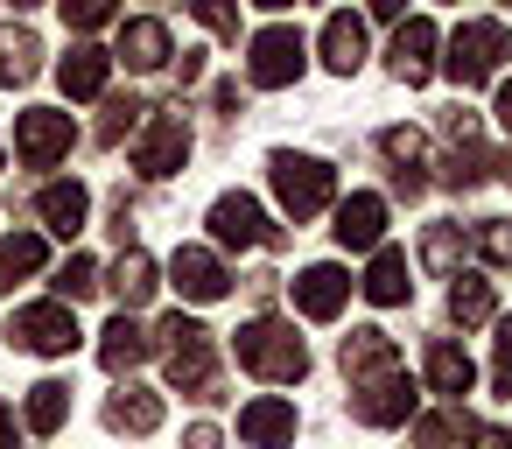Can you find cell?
<instances>
[{
  "instance_id": "cell-43",
  "label": "cell",
  "mask_w": 512,
  "mask_h": 449,
  "mask_svg": "<svg viewBox=\"0 0 512 449\" xmlns=\"http://www.w3.org/2000/svg\"><path fill=\"white\" fill-rule=\"evenodd\" d=\"M0 449H15V407L0 400Z\"/></svg>"
},
{
  "instance_id": "cell-42",
  "label": "cell",
  "mask_w": 512,
  "mask_h": 449,
  "mask_svg": "<svg viewBox=\"0 0 512 449\" xmlns=\"http://www.w3.org/2000/svg\"><path fill=\"white\" fill-rule=\"evenodd\" d=\"M176 78H183V85H197V78H204V50H183V64H176Z\"/></svg>"
},
{
  "instance_id": "cell-3",
  "label": "cell",
  "mask_w": 512,
  "mask_h": 449,
  "mask_svg": "<svg viewBox=\"0 0 512 449\" xmlns=\"http://www.w3.org/2000/svg\"><path fill=\"white\" fill-rule=\"evenodd\" d=\"M267 183H274V197H281V211L302 225V218H316L330 197H337V176H330V162H316V155H288V148H274L267 155Z\"/></svg>"
},
{
  "instance_id": "cell-35",
  "label": "cell",
  "mask_w": 512,
  "mask_h": 449,
  "mask_svg": "<svg viewBox=\"0 0 512 449\" xmlns=\"http://www.w3.org/2000/svg\"><path fill=\"white\" fill-rule=\"evenodd\" d=\"M190 8H197V22H204L211 36L239 43V0H190Z\"/></svg>"
},
{
  "instance_id": "cell-37",
  "label": "cell",
  "mask_w": 512,
  "mask_h": 449,
  "mask_svg": "<svg viewBox=\"0 0 512 449\" xmlns=\"http://www.w3.org/2000/svg\"><path fill=\"white\" fill-rule=\"evenodd\" d=\"M491 386L512 400V316L498 323V351H491Z\"/></svg>"
},
{
  "instance_id": "cell-26",
  "label": "cell",
  "mask_w": 512,
  "mask_h": 449,
  "mask_svg": "<svg viewBox=\"0 0 512 449\" xmlns=\"http://www.w3.org/2000/svg\"><path fill=\"white\" fill-rule=\"evenodd\" d=\"M470 379H477V365H470L449 337H435V344H428V386H435L442 400H463V393H470Z\"/></svg>"
},
{
  "instance_id": "cell-12",
  "label": "cell",
  "mask_w": 512,
  "mask_h": 449,
  "mask_svg": "<svg viewBox=\"0 0 512 449\" xmlns=\"http://www.w3.org/2000/svg\"><path fill=\"white\" fill-rule=\"evenodd\" d=\"M344 302H351V274H344V267L316 260V267H302V274H295V309H302L309 323H330Z\"/></svg>"
},
{
  "instance_id": "cell-44",
  "label": "cell",
  "mask_w": 512,
  "mask_h": 449,
  "mask_svg": "<svg viewBox=\"0 0 512 449\" xmlns=\"http://www.w3.org/2000/svg\"><path fill=\"white\" fill-rule=\"evenodd\" d=\"M498 127H505V134H512V78H505V85H498Z\"/></svg>"
},
{
  "instance_id": "cell-7",
  "label": "cell",
  "mask_w": 512,
  "mask_h": 449,
  "mask_svg": "<svg viewBox=\"0 0 512 449\" xmlns=\"http://www.w3.org/2000/svg\"><path fill=\"white\" fill-rule=\"evenodd\" d=\"M15 155H22V169H50V162H64V155H71V113H57V106H29V113L15 120Z\"/></svg>"
},
{
  "instance_id": "cell-39",
  "label": "cell",
  "mask_w": 512,
  "mask_h": 449,
  "mask_svg": "<svg viewBox=\"0 0 512 449\" xmlns=\"http://www.w3.org/2000/svg\"><path fill=\"white\" fill-rule=\"evenodd\" d=\"M414 435H421V449H442V442H449V414H421Z\"/></svg>"
},
{
  "instance_id": "cell-48",
  "label": "cell",
  "mask_w": 512,
  "mask_h": 449,
  "mask_svg": "<svg viewBox=\"0 0 512 449\" xmlns=\"http://www.w3.org/2000/svg\"><path fill=\"white\" fill-rule=\"evenodd\" d=\"M505 183H512V162H505Z\"/></svg>"
},
{
  "instance_id": "cell-20",
  "label": "cell",
  "mask_w": 512,
  "mask_h": 449,
  "mask_svg": "<svg viewBox=\"0 0 512 449\" xmlns=\"http://www.w3.org/2000/svg\"><path fill=\"white\" fill-rule=\"evenodd\" d=\"M379 155L393 162V183H400L407 197H421V155H428L421 127H386V134H379Z\"/></svg>"
},
{
  "instance_id": "cell-28",
  "label": "cell",
  "mask_w": 512,
  "mask_h": 449,
  "mask_svg": "<svg viewBox=\"0 0 512 449\" xmlns=\"http://www.w3.org/2000/svg\"><path fill=\"white\" fill-rule=\"evenodd\" d=\"M113 295H120V309H141V302L155 295V260H148L141 246H127V253L113 260Z\"/></svg>"
},
{
  "instance_id": "cell-5",
  "label": "cell",
  "mask_w": 512,
  "mask_h": 449,
  "mask_svg": "<svg viewBox=\"0 0 512 449\" xmlns=\"http://www.w3.org/2000/svg\"><path fill=\"white\" fill-rule=\"evenodd\" d=\"M8 337H15V351H36V358H64V351H78V316H71V302H29V309H15L8 316Z\"/></svg>"
},
{
  "instance_id": "cell-45",
  "label": "cell",
  "mask_w": 512,
  "mask_h": 449,
  "mask_svg": "<svg viewBox=\"0 0 512 449\" xmlns=\"http://www.w3.org/2000/svg\"><path fill=\"white\" fill-rule=\"evenodd\" d=\"M372 15H386V22H400V15H407V0H372Z\"/></svg>"
},
{
  "instance_id": "cell-19",
  "label": "cell",
  "mask_w": 512,
  "mask_h": 449,
  "mask_svg": "<svg viewBox=\"0 0 512 449\" xmlns=\"http://www.w3.org/2000/svg\"><path fill=\"white\" fill-rule=\"evenodd\" d=\"M120 57H127V71H162L176 50H169V29H162L155 15H141V22L120 29Z\"/></svg>"
},
{
  "instance_id": "cell-9",
  "label": "cell",
  "mask_w": 512,
  "mask_h": 449,
  "mask_svg": "<svg viewBox=\"0 0 512 449\" xmlns=\"http://www.w3.org/2000/svg\"><path fill=\"white\" fill-rule=\"evenodd\" d=\"M414 414V379L393 365V372H372L358 393H351V421H365V428H400Z\"/></svg>"
},
{
  "instance_id": "cell-36",
  "label": "cell",
  "mask_w": 512,
  "mask_h": 449,
  "mask_svg": "<svg viewBox=\"0 0 512 449\" xmlns=\"http://www.w3.org/2000/svg\"><path fill=\"white\" fill-rule=\"evenodd\" d=\"M477 253H484L491 267H505V260H512V225H505V218H484V225H477Z\"/></svg>"
},
{
  "instance_id": "cell-13",
  "label": "cell",
  "mask_w": 512,
  "mask_h": 449,
  "mask_svg": "<svg viewBox=\"0 0 512 449\" xmlns=\"http://www.w3.org/2000/svg\"><path fill=\"white\" fill-rule=\"evenodd\" d=\"M337 246L344 253H372L379 239H386V197H372V190H358V197H344L337 204Z\"/></svg>"
},
{
  "instance_id": "cell-22",
  "label": "cell",
  "mask_w": 512,
  "mask_h": 449,
  "mask_svg": "<svg viewBox=\"0 0 512 449\" xmlns=\"http://www.w3.org/2000/svg\"><path fill=\"white\" fill-rule=\"evenodd\" d=\"M106 428H120V435H155V428H162V400H155L148 386H120V393L106 400Z\"/></svg>"
},
{
  "instance_id": "cell-16",
  "label": "cell",
  "mask_w": 512,
  "mask_h": 449,
  "mask_svg": "<svg viewBox=\"0 0 512 449\" xmlns=\"http://www.w3.org/2000/svg\"><path fill=\"white\" fill-rule=\"evenodd\" d=\"M365 302H379V309H400L407 295H414V281H407V253L400 246H372V267H365Z\"/></svg>"
},
{
  "instance_id": "cell-8",
  "label": "cell",
  "mask_w": 512,
  "mask_h": 449,
  "mask_svg": "<svg viewBox=\"0 0 512 449\" xmlns=\"http://www.w3.org/2000/svg\"><path fill=\"white\" fill-rule=\"evenodd\" d=\"M190 162V127H183V113H155L148 127H141V141H134V169L148 176V183H162V176H176Z\"/></svg>"
},
{
  "instance_id": "cell-47",
  "label": "cell",
  "mask_w": 512,
  "mask_h": 449,
  "mask_svg": "<svg viewBox=\"0 0 512 449\" xmlns=\"http://www.w3.org/2000/svg\"><path fill=\"white\" fill-rule=\"evenodd\" d=\"M15 8H36V0H15Z\"/></svg>"
},
{
  "instance_id": "cell-31",
  "label": "cell",
  "mask_w": 512,
  "mask_h": 449,
  "mask_svg": "<svg viewBox=\"0 0 512 449\" xmlns=\"http://www.w3.org/2000/svg\"><path fill=\"white\" fill-rule=\"evenodd\" d=\"M491 281H477V274H456V288H449V316L456 323H491Z\"/></svg>"
},
{
  "instance_id": "cell-41",
  "label": "cell",
  "mask_w": 512,
  "mask_h": 449,
  "mask_svg": "<svg viewBox=\"0 0 512 449\" xmlns=\"http://www.w3.org/2000/svg\"><path fill=\"white\" fill-rule=\"evenodd\" d=\"M183 449H225V435H218V428H211V421H197V428H190V435H183Z\"/></svg>"
},
{
  "instance_id": "cell-27",
  "label": "cell",
  "mask_w": 512,
  "mask_h": 449,
  "mask_svg": "<svg viewBox=\"0 0 512 449\" xmlns=\"http://www.w3.org/2000/svg\"><path fill=\"white\" fill-rule=\"evenodd\" d=\"M22 421H29L36 435H57V428L71 421V386H64V379H36V386H29V407H22Z\"/></svg>"
},
{
  "instance_id": "cell-2",
  "label": "cell",
  "mask_w": 512,
  "mask_h": 449,
  "mask_svg": "<svg viewBox=\"0 0 512 449\" xmlns=\"http://www.w3.org/2000/svg\"><path fill=\"white\" fill-rule=\"evenodd\" d=\"M232 351H239V365H246L253 379H274V386H295V379L309 372V351H302L295 323H281V316L246 323V330L232 337Z\"/></svg>"
},
{
  "instance_id": "cell-24",
  "label": "cell",
  "mask_w": 512,
  "mask_h": 449,
  "mask_svg": "<svg viewBox=\"0 0 512 449\" xmlns=\"http://www.w3.org/2000/svg\"><path fill=\"white\" fill-rule=\"evenodd\" d=\"M106 71H113V57L92 50V43H78V50L57 64V85H64L71 99H99V92H106Z\"/></svg>"
},
{
  "instance_id": "cell-18",
  "label": "cell",
  "mask_w": 512,
  "mask_h": 449,
  "mask_svg": "<svg viewBox=\"0 0 512 449\" xmlns=\"http://www.w3.org/2000/svg\"><path fill=\"white\" fill-rule=\"evenodd\" d=\"M36 71H43V36L8 22V29H0V85H29Z\"/></svg>"
},
{
  "instance_id": "cell-4",
  "label": "cell",
  "mask_w": 512,
  "mask_h": 449,
  "mask_svg": "<svg viewBox=\"0 0 512 449\" xmlns=\"http://www.w3.org/2000/svg\"><path fill=\"white\" fill-rule=\"evenodd\" d=\"M505 57H512V29H505V22H463V29L449 36L442 71H449V78L470 92V85L498 78V71H505Z\"/></svg>"
},
{
  "instance_id": "cell-46",
  "label": "cell",
  "mask_w": 512,
  "mask_h": 449,
  "mask_svg": "<svg viewBox=\"0 0 512 449\" xmlns=\"http://www.w3.org/2000/svg\"><path fill=\"white\" fill-rule=\"evenodd\" d=\"M260 8H288V0H260Z\"/></svg>"
},
{
  "instance_id": "cell-6",
  "label": "cell",
  "mask_w": 512,
  "mask_h": 449,
  "mask_svg": "<svg viewBox=\"0 0 512 449\" xmlns=\"http://www.w3.org/2000/svg\"><path fill=\"white\" fill-rule=\"evenodd\" d=\"M302 64H309L302 29H260V36H253V50H246V78H253V85H267V92L295 85V78H302Z\"/></svg>"
},
{
  "instance_id": "cell-40",
  "label": "cell",
  "mask_w": 512,
  "mask_h": 449,
  "mask_svg": "<svg viewBox=\"0 0 512 449\" xmlns=\"http://www.w3.org/2000/svg\"><path fill=\"white\" fill-rule=\"evenodd\" d=\"M470 449H512V435L491 428V421H477V428H470Z\"/></svg>"
},
{
  "instance_id": "cell-14",
  "label": "cell",
  "mask_w": 512,
  "mask_h": 449,
  "mask_svg": "<svg viewBox=\"0 0 512 449\" xmlns=\"http://www.w3.org/2000/svg\"><path fill=\"white\" fill-rule=\"evenodd\" d=\"M169 274H176V295H183V302H218V295H232L225 260L204 253V246H183V253L169 260Z\"/></svg>"
},
{
  "instance_id": "cell-25",
  "label": "cell",
  "mask_w": 512,
  "mask_h": 449,
  "mask_svg": "<svg viewBox=\"0 0 512 449\" xmlns=\"http://www.w3.org/2000/svg\"><path fill=\"white\" fill-rule=\"evenodd\" d=\"M36 211H43V225H50V232H64V239H71V232H85V211H92V190H85V183H50Z\"/></svg>"
},
{
  "instance_id": "cell-29",
  "label": "cell",
  "mask_w": 512,
  "mask_h": 449,
  "mask_svg": "<svg viewBox=\"0 0 512 449\" xmlns=\"http://www.w3.org/2000/svg\"><path fill=\"white\" fill-rule=\"evenodd\" d=\"M484 169H491V155L477 148V134H456V148H449V162H442V183H449V190H477Z\"/></svg>"
},
{
  "instance_id": "cell-30",
  "label": "cell",
  "mask_w": 512,
  "mask_h": 449,
  "mask_svg": "<svg viewBox=\"0 0 512 449\" xmlns=\"http://www.w3.org/2000/svg\"><path fill=\"white\" fill-rule=\"evenodd\" d=\"M43 260H50V246L36 239V232H15V239H0V281H22V274H43Z\"/></svg>"
},
{
  "instance_id": "cell-11",
  "label": "cell",
  "mask_w": 512,
  "mask_h": 449,
  "mask_svg": "<svg viewBox=\"0 0 512 449\" xmlns=\"http://www.w3.org/2000/svg\"><path fill=\"white\" fill-rule=\"evenodd\" d=\"M295 400H281V393H260V400H246L239 407V442L246 449H295Z\"/></svg>"
},
{
  "instance_id": "cell-15",
  "label": "cell",
  "mask_w": 512,
  "mask_h": 449,
  "mask_svg": "<svg viewBox=\"0 0 512 449\" xmlns=\"http://www.w3.org/2000/svg\"><path fill=\"white\" fill-rule=\"evenodd\" d=\"M386 71L400 85H428V71H435V22H400V36L386 50Z\"/></svg>"
},
{
  "instance_id": "cell-33",
  "label": "cell",
  "mask_w": 512,
  "mask_h": 449,
  "mask_svg": "<svg viewBox=\"0 0 512 449\" xmlns=\"http://www.w3.org/2000/svg\"><path fill=\"white\" fill-rule=\"evenodd\" d=\"M99 288V260L92 253H71L64 267H57V302H85Z\"/></svg>"
},
{
  "instance_id": "cell-10",
  "label": "cell",
  "mask_w": 512,
  "mask_h": 449,
  "mask_svg": "<svg viewBox=\"0 0 512 449\" xmlns=\"http://www.w3.org/2000/svg\"><path fill=\"white\" fill-rule=\"evenodd\" d=\"M211 239L218 246H267L274 239V225H267V211L246 197V190H225V197H211Z\"/></svg>"
},
{
  "instance_id": "cell-34",
  "label": "cell",
  "mask_w": 512,
  "mask_h": 449,
  "mask_svg": "<svg viewBox=\"0 0 512 449\" xmlns=\"http://www.w3.org/2000/svg\"><path fill=\"white\" fill-rule=\"evenodd\" d=\"M57 8H64V22H71L78 36H92V29H106V22H113L120 0H57Z\"/></svg>"
},
{
  "instance_id": "cell-23",
  "label": "cell",
  "mask_w": 512,
  "mask_h": 449,
  "mask_svg": "<svg viewBox=\"0 0 512 449\" xmlns=\"http://www.w3.org/2000/svg\"><path fill=\"white\" fill-rule=\"evenodd\" d=\"M323 64H330L337 78H351V71L365 64V22H358V15H330V22H323Z\"/></svg>"
},
{
  "instance_id": "cell-38",
  "label": "cell",
  "mask_w": 512,
  "mask_h": 449,
  "mask_svg": "<svg viewBox=\"0 0 512 449\" xmlns=\"http://www.w3.org/2000/svg\"><path fill=\"white\" fill-rule=\"evenodd\" d=\"M141 113H148L141 99H113V106H106V127H99V141H120V134L141 120Z\"/></svg>"
},
{
  "instance_id": "cell-32",
  "label": "cell",
  "mask_w": 512,
  "mask_h": 449,
  "mask_svg": "<svg viewBox=\"0 0 512 449\" xmlns=\"http://www.w3.org/2000/svg\"><path fill=\"white\" fill-rule=\"evenodd\" d=\"M456 253H463V225H428V239H421L428 274H456Z\"/></svg>"
},
{
  "instance_id": "cell-1",
  "label": "cell",
  "mask_w": 512,
  "mask_h": 449,
  "mask_svg": "<svg viewBox=\"0 0 512 449\" xmlns=\"http://www.w3.org/2000/svg\"><path fill=\"white\" fill-rule=\"evenodd\" d=\"M155 351L169 358V386H183V393H197V400H218V365H211V330L197 323V316H162V330H155Z\"/></svg>"
},
{
  "instance_id": "cell-21",
  "label": "cell",
  "mask_w": 512,
  "mask_h": 449,
  "mask_svg": "<svg viewBox=\"0 0 512 449\" xmlns=\"http://www.w3.org/2000/svg\"><path fill=\"white\" fill-rule=\"evenodd\" d=\"M337 358H344L351 379H372V372H393V365H400V344H393L386 330H351Z\"/></svg>"
},
{
  "instance_id": "cell-17",
  "label": "cell",
  "mask_w": 512,
  "mask_h": 449,
  "mask_svg": "<svg viewBox=\"0 0 512 449\" xmlns=\"http://www.w3.org/2000/svg\"><path fill=\"white\" fill-rule=\"evenodd\" d=\"M155 358V337L134 323V309H120L113 323H106V344H99V365L106 372H134V365H148Z\"/></svg>"
}]
</instances>
